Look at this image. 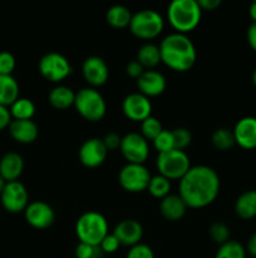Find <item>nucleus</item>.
Wrapping results in <instances>:
<instances>
[{
	"label": "nucleus",
	"instance_id": "1",
	"mask_svg": "<svg viewBox=\"0 0 256 258\" xmlns=\"http://www.w3.org/2000/svg\"><path fill=\"white\" fill-rule=\"evenodd\" d=\"M220 176L207 165L191 166L180 180L178 196L187 208L202 209L212 204L220 193Z\"/></svg>",
	"mask_w": 256,
	"mask_h": 258
},
{
	"label": "nucleus",
	"instance_id": "2",
	"mask_svg": "<svg viewBox=\"0 0 256 258\" xmlns=\"http://www.w3.org/2000/svg\"><path fill=\"white\" fill-rule=\"evenodd\" d=\"M161 62L176 72H187L197 60V50L187 34L172 33L161 42Z\"/></svg>",
	"mask_w": 256,
	"mask_h": 258
},
{
	"label": "nucleus",
	"instance_id": "3",
	"mask_svg": "<svg viewBox=\"0 0 256 258\" xmlns=\"http://www.w3.org/2000/svg\"><path fill=\"white\" fill-rule=\"evenodd\" d=\"M202 10L197 0H173L167 8V19L171 27L180 34H187L200 24Z\"/></svg>",
	"mask_w": 256,
	"mask_h": 258
},
{
	"label": "nucleus",
	"instance_id": "4",
	"mask_svg": "<svg viewBox=\"0 0 256 258\" xmlns=\"http://www.w3.org/2000/svg\"><path fill=\"white\" fill-rule=\"evenodd\" d=\"M75 234L80 243L99 246L108 234V222L102 213L84 212L75 223Z\"/></svg>",
	"mask_w": 256,
	"mask_h": 258
},
{
	"label": "nucleus",
	"instance_id": "5",
	"mask_svg": "<svg viewBox=\"0 0 256 258\" xmlns=\"http://www.w3.org/2000/svg\"><path fill=\"white\" fill-rule=\"evenodd\" d=\"M74 107L84 120L99 122L107 113V103L99 91L93 87H85L75 93Z\"/></svg>",
	"mask_w": 256,
	"mask_h": 258
},
{
	"label": "nucleus",
	"instance_id": "6",
	"mask_svg": "<svg viewBox=\"0 0 256 258\" xmlns=\"http://www.w3.org/2000/svg\"><path fill=\"white\" fill-rule=\"evenodd\" d=\"M130 30L136 38L143 40L155 39L162 33L165 20L162 15L153 9H143L132 15Z\"/></svg>",
	"mask_w": 256,
	"mask_h": 258
},
{
	"label": "nucleus",
	"instance_id": "7",
	"mask_svg": "<svg viewBox=\"0 0 256 258\" xmlns=\"http://www.w3.org/2000/svg\"><path fill=\"white\" fill-rule=\"evenodd\" d=\"M156 166L160 175L168 180H181L190 170L191 161L187 154L182 150H173L161 153L156 159Z\"/></svg>",
	"mask_w": 256,
	"mask_h": 258
},
{
	"label": "nucleus",
	"instance_id": "8",
	"mask_svg": "<svg viewBox=\"0 0 256 258\" xmlns=\"http://www.w3.org/2000/svg\"><path fill=\"white\" fill-rule=\"evenodd\" d=\"M40 75L52 83H59L72 75V64L67 57L57 52H49L38 63Z\"/></svg>",
	"mask_w": 256,
	"mask_h": 258
},
{
	"label": "nucleus",
	"instance_id": "9",
	"mask_svg": "<svg viewBox=\"0 0 256 258\" xmlns=\"http://www.w3.org/2000/svg\"><path fill=\"white\" fill-rule=\"evenodd\" d=\"M152 175L145 164L127 163L119 170L118 183L128 193H142L147 190Z\"/></svg>",
	"mask_w": 256,
	"mask_h": 258
},
{
	"label": "nucleus",
	"instance_id": "10",
	"mask_svg": "<svg viewBox=\"0 0 256 258\" xmlns=\"http://www.w3.org/2000/svg\"><path fill=\"white\" fill-rule=\"evenodd\" d=\"M119 150L127 163L131 164H145L150 156L148 141L138 133H130L123 136Z\"/></svg>",
	"mask_w": 256,
	"mask_h": 258
},
{
	"label": "nucleus",
	"instance_id": "11",
	"mask_svg": "<svg viewBox=\"0 0 256 258\" xmlns=\"http://www.w3.org/2000/svg\"><path fill=\"white\" fill-rule=\"evenodd\" d=\"M0 201L7 212L13 214L24 212L29 204V194L20 181H9L0 194Z\"/></svg>",
	"mask_w": 256,
	"mask_h": 258
},
{
	"label": "nucleus",
	"instance_id": "12",
	"mask_svg": "<svg viewBox=\"0 0 256 258\" xmlns=\"http://www.w3.org/2000/svg\"><path fill=\"white\" fill-rule=\"evenodd\" d=\"M108 150L102 139L90 138L80 145L78 158L83 166L89 169L98 168L105 161Z\"/></svg>",
	"mask_w": 256,
	"mask_h": 258
},
{
	"label": "nucleus",
	"instance_id": "13",
	"mask_svg": "<svg viewBox=\"0 0 256 258\" xmlns=\"http://www.w3.org/2000/svg\"><path fill=\"white\" fill-rule=\"evenodd\" d=\"M122 111L123 115L131 121L142 122L146 118L152 116V103L150 98L143 96L142 93H130L123 100Z\"/></svg>",
	"mask_w": 256,
	"mask_h": 258
},
{
	"label": "nucleus",
	"instance_id": "14",
	"mask_svg": "<svg viewBox=\"0 0 256 258\" xmlns=\"http://www.w3.org/2000/svg\"><path fill=\"white\" fill-rule=\"evenodd\" d=\"M25 221L35 229H47L54 223L55 212L48 203L35 201L28 204L24 211Z\"/></svg>",
	"mask_w": 256,
	"mask_h": 258
},
{
	"label": "nucleus",
	"instance_id": "15",
	"mask_svg": "<svg viewBox=\"0 0 256 258\" xmlns=\"http://www.w3.org/2000/svg\"><path fill=\"white\" fill-rule=\"evenodd\" d=\"M82 75L85 82L93 88L105 85L109 78V68L105 60L98 55L85 58L82 64Z\"/></svg>",
	"mask_w": 256,
	"mask_h": 258
},
{
	"label": "nucleus",
	"instance_id": "16",
	"mask_svg": "<svg viewBox=\"0 0 256 258\" xmlns=\"http://www.w3.org/2000/svg\"><path fill=\"white\" fill-rule=\"evenodd\" d=\"M137 87L140 93L146 97H157L162 95L167 87L165 76L155 70H146L137 80Z\"/></svg>",
	"mask_w": 256,
	"mask_h": 258
},
{
	"label": "nucleus",
	"instance_id": "17",
	"mask_svg": "<svg viewBox=\"0 0 256 258\" xmlns=\"http://www.w3.org/2000/svg\"><path fill=\"white\" fill-rule=\"evenodd\" d=\"M235 143L245 150L256 149V117L246 116L236 122L232 130Z\"/></svg>",
	"mask_w": 256,
	"mask_h": 258
},
{
	"label": "nucleus",
	"instance_id": "18",
	"mask_svg": "<svg viewBox=\"0 0 256 258\" xmlns=\"http://www.w3.org/2000/svg\"><path fill=\"white\" fill-rule=\"evenodd\" d=\"M113 234L117 237L120 246L133 247L141 243L143 237V227L136 219H124L114 227Z\"/></svg>",
	"mask_w": 256,
	"mask_h": 258
},
{
	"label": "nucleus",
	"instance_id": "19",
	"mask_svg": "<svg viewBox=\"0 0 256 258\" xmlns=\"http://www.w3.org/2000/svg\"><path fill=\"white\" fill-rule=\"evenodd\" d=\"M8 128L10 136L19 144H32L39 136V127L33 120H13Z\"/></svg>",
	"mask_w": 256,
	"mask_h": 258
},
{
	"label": "nucleus",
	"instance_id": "20",
	"mask_svg": "<svg viewBox=\"0 0 256 258\" xmlns=\"http://www.w3.org/2000/svg\"><path fill=\"white\" fill-rule=\"evenodd\" d=\"M24 170V160L18 153H7L0 159V175L7 183L17 181Z\"/></svg>",
	"mask_w": 256,
	"mask_h": 258
},
{
	"label": "nucleus",
	"instance_id": "21",
	"mask_svg": "<svg viewBox=\"0 0 256 258\" xmlns=\"http://www.w3.org/2000/svg\"><path fill=\"white\" fill-rule=\"evenodd\" d=\"M160 212L163 218L171 222H176L183 218L187 212V206L178 194H170L166 198L161 199Z\"/></svg>",
	"mask_w": 256,
	"mask_h": 258
},
{
	"label": "nucleus",
	"instance_id": "22",
	"mask_svg": "<svg viewBox=\"0 0 256 258\" xmlns=\"http://www.w3.org/2000/svg\"><path fill=\"white\" fill-rule=\"evenodd\" d=\"M49 103L57 110H67L74 106L75 92L67 86L58 85L49 92L48 96Z\"/></svg>",
	"mask_w": 256,
	"mask_h": 258
},
{
	"label": "nucleus",
	"instance_id": "23",
	"mask_svg": "<svg viewBox=\"0 0 256 258\" xmlns=\"http://www.w3.org/2000/svg\"><path fill=\"white\" fill-rule=\"evenodd\" d=\"M235 212L241 219H252L256 217V190L243 191L235 202Z\"/></svg>",
	"mask_w": 256,
	"mask_h": 258
},
{
	"label": "nucleus",
	"instance_id": "24",
	"mask_svg": "<svg viewBox=\"0 0 256 258\" xmlns=\"http://www.w3.org/2000/svg\"><path fill=\"white\" fill-rule=\"evenodd\" d=\"M19 98V85L13 76H0V105L10 107Z\"/></svg>",
	"mask_w": 256,
	"mask_h": 258
},
{
	"label": "nucleus",
	"instance_id": "25",
	"mask_svg": "<svg viewBox=\"0 0 256 258\" xmlns=\"http://www.w3.org/2000/svg\"><path fill=\"white\" fill-rule=\"evenodd\" d=\"M132 15L133 14L130 12V9L124 5H113L107 10L105 20L112 28L123 29V28L130 27Z\"/></svg>",
	"mask_w": 256,
	"mask_h": 258
},
{
	"label": "nucleus",
	"instance_id": "26",
	"mask_svg": "<svg viewBox=\"0 0 256 258\" xmlns=\"http://www.w3.org/2000/svg\"><path fill=\"white\" fill-rule=\"evenodd\" d=\"M137 60L143 66L145 70H153L161 63L160 47L153 43H146L141 45L137 52Z\"/></svg>",
	"mask_w": 256,
	"mask_h": 258
},
{
	"label": "nucleus",
	"instance_id": "27",
	"mask_svg": "<svg viewBox=\"0 0 256 258\" xmlns=\"http://www.w3.org/2000/svg\"><path fill=\"white\" fill-rule=\"evenodd\" d=\"M35 105L32 100L25 97H19L9 107L13 120H32L35 115Z\"/></svg>",
	"mask_w": 256,
	"mask_h": 258
},
{
	"label": "nucleus",
	"instance_id": "28",
	"mask_svg": "<svg viewBox=\"0 0 256 258\" xmlns=\"http://www.w3.org/2000/svg\"><path fill=\"white\" fill-rule=\"evenodd\" d=\"M148 193L157 199H163L171 194V180L162 175H155L151 178L147 188Z\"/></svg>",
	"mask_w": 256,
	"mask_h": 258
},
{
	"label": "nucleus",
	"instance_id": "29",
	"mask_svg": "<svg viewBox=\"0 0 256 258\" xmlns=\"http://www.w3.org/2000/svg\"><path fill=\"white\" fill-rule=\"evenodd\" d=\"M211 141H212V145L215 146L217 150L221 151L230 150V149L236 144L232 130H228V128L225 127L217 128V130L213 131Z\"/></svg>",
	"mask_w": 256,
	"mask_h": 258
},
{
	"label": "nucleus",
	"instance_id": "30",
	"mask_svg": "<svg viewBox=\"0 0 256 258\" xmlns=\"http://www.w3.org/2000/svg\"><path fill=\"white\" fill-rule=\"evenodd\" d=\"M215 258H246V248L240 242L230 239L218 247Z\"/></svg>",
	"mask_w": 256,
	"mask_h": 258
},
{
	"label": "nucleus",
	"instance_id": "31",
	"mask_svg": "<svg viewBox=\"0 0 256 258\" xmlns=\"http://www.w3.org/2000/svg\"><path fill=\"white\" fill-rule=\"evenodd\" d=\"M162 131V123L155 116H150V117L141 122V135L147 141H153Z\"/></svg>",
	"mask_w": 256,
	"mask_h": 258
},
{
	"label": "nucleus",
	"instance_id": "32",
	"mask_svg": "<svg viewBox=\"0 0 256 258\" xmlns=\"http://www.w3.org/2000/svg\"><path fill=\"white\" fill-rule=\"evenodd\" d=\"M208 234H210L211 239L218 246L230 241V228L222 222H215L211 224Z\"/></svg>",
	"mask_w": 256,
	"mask_h": 258
},
{
	"label": "nucleus",
	"instance_id": "33",
	"mask_svg": "<svg viewBox=\"0 0 256 258\" xmlns=\"http://www.w3.org/2000/svg\"><path fill=\"white\" fill-rule=\"evenodd\" d=\"M152 143L156 150L158 151V154L173 150L175 149V143H173L172 130H163Z\"/></svg>",
	"mask_w": 256,
	"mask_h": 258
},
{
	"label": "nucleus",
	"instance_id": "34",
	"mask_svg": "<svg viewBox=\"0 0 256 258\" xmlns=\"http://www.w3.org/2000/svg\"><path fill=\"white\" fill-rule=\"evenodd\" d=\"M173 135V143H175V149L177 150H185L187 146H190L191 141H192V135L187 128L178 127L172 130Z\"/></svg>",
	"mask_w": 256,
	"mask_h": 258
},
{
	"label": "nucleus",
	"instance_id": "35",
	"mask_svg": "<svg viewBox=\"0 0 256 258\" xmlns=\"http://www.w3.org/2000/svg\"><path fill=\"white\" fill-rule=\"evenodd\" d=\"M17 66L15 57L10 52H0V76H12Z\"/></svg>",
	"mask_w": 256,
	"mask_h": 258
},
{
	"label": "nucleus",
	"instance_id": "36",
	"mask_svg": "<svg viewBox=\"0 0 256 258\" xmlns=\"http://www.w3.org/2000/svg\"><path fill=\"white\" fill-rule=\"evenodd\" d=\"M103 252L100 251L99 246H92V244L80 243L75 248V257L77 258H100Z\"/></svg>",
	"mask_w": 256,
	"mask_h": 258
},
{
	"label": "nucleus",
	"instance_id": "37",
	"mask_svg": "<svg viewBox=\"0 0 256 258\" xmlns=\"http://www.w3.org/2000/svg\"><path fill=\"white\" fill-rule=\"evenodd\" d=\"M125 258H155L152 248L145 243H138L131 247Z\"/></svg>",
	"mask_w": 256,
	"mask_h": 258
},
{
	"label": "nucleus",
	"instance_id": "38",
	"mask_svg": "<svg viewBox=\"0 0 256 258\" xmlns=\"http://www.w3.org/2000/svg\"><path fill=\"white\" fill-rule=\"evenodd\" d=\"M120 247L119 241L113 233H108L99 244V248L103 253H114Z\"/></svg>",
	"mask_w": 256,
	"mask_h": 258
},
{
	"label": "nucleus",
	"instance_id": "39",
	"mask_svg": "<svg viewBox=\"0 0 256 258\" xmlns=\"http://www.w3.org/2000/svg\"><path fill=\"white\" fill-rule=\"evenodd\" d=\"M103 143H104L105 148H107L108 151L117 150V149L120 148V143H122V138H120L118 134L115 133H109L102 139Z\"/></svg>",
	"mask_w": 256,
	"mask_h": 258
},
{
	"label": "nucleus",
	"instance_id": "40",
	"mask_svg": "<svg viewBox=\"0 0 256 258\" xmlns=\"http://www.w3.org/2000/svg\"><path fill=\"white\" fill-rule=\"evenodd\" d=\"M145 71L146 70L143 68V66L141 64L137 59L132 60V62H130L127 66H125V73H127L131 78H135L136 81L143 75Z\"/></svg>",
	"mask_w": 256,
	"mask_h": 258
},
{
	"label": "nucleus",
	"instance_id": "41",
	"mask_svg": "<svg viewBox=\"0 0 256 258\" xmlns=\"http://www.w3.org/2000/svg\"><path fill=\"white\" fill-rule=\"evenodd\" d=\"M12 121L13 118H12V115H10L9 107H5V106L0 105V131L9 127Z\"/></svg>",
	"mask_w": 256,
	"mask_h": 258
},
{
	"label": "nucleus",
	"instance_id": "42",
	"mask_svg": "<svg viewBox=\"0 0 256 258\" xmlns=\"http://www.w3.org/2000/svg\"><path fill=\"white\" fill-rule=\"evenodd\" d=\"M197 3L202 12L203 10H210V12H212V10L217 9L221 5V0H197Z\"/></svg>",
	"mask_w": 256,
	"mask_h": 258
},
{
	"label": "nucleus",
	"instance_id": "43",
	"mask_svg": "<svg viewBox=\"0 0 256 258\" xmlns=\"http://www.w3.org/2000/svg\"><path fill=\"white\" fill-rule=\"evenodd\" d=\"M247 42L251 49L256 52V23H251L247 29Z\"/></svg>",
	"mask_w": 256,
	"mask_h": 258
},
{
	"label": "nucleus",
	"instance_id": "44",
	"mask_svg": "<svg viewBox=\"0 0 256 258\" xmlns=\"http://www.w3.org/2000/svg\"><path fill=\"white\" fill-rule=\"evenodd\" d=\"M246 253L256 258V232L248 238L247 244H246Z\"/></svg>",
	"mask_w": 256,
	"mask_h": 258
},
{
	"label": "nucleus",
	"instance_id": "45",
	"mask_svg": "<svg viewBox=\"0 0 256 258\" xmlns=\"http://www.w3.org/2000/svg\"><path fill=\"white\" fill-rule=\"evenodd\" d=\"M248 14H250V18L252 19V23H256V2L251 3L250 8H248Z\"/></svg>",
	"mask_w": 256,
	"mask_h": 258
},
{
	"label": "nucleus",
	"instance_id": "46",
	"mask_svg": "<svg viewBox=\"0 0 256 258\" xmlns=\"http://www.w3.org/2000/svg\"><path fill=\"white\" fill-rule=\"evenodd\" d=\"M5 185H7V181H5L4 178H3V176L0 175V194H2V191L4 190Z\"/></svg>",
	"mask_w": 256,
	"mask_h": 258
},
{
	"label": "nucleus",
	"instance_id": "47",
	"mask_svg": "<svg viewBox=\"0 0 256 258\" xmlns=\"http://www.w3.org/2000/svg\"><path fill=\"white\" fill-rule=\"evenodd\" d=\"M252 83L256 86V68L253 70V73H252Z\"/></svg>",
	"mask_w": 256,
	"mask_h": 258
}]
</instances>
